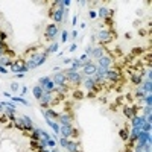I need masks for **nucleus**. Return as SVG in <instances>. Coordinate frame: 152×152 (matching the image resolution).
<instances>
[{
	"label": "nucleus",
	"instance_id": "nucleus-6",
	"mask_svg": "<svg viewBox=\"0 0 152 152\" xmlns=\"http://www.w3.org/2000/svg\"><path fill=\"white\" fill-rule=\"evenodd\" d=\"M47 55H49V53L46 52V49H44L43 52H34L32 55H31V58H29V61H32L37 67H40L41 64H44V62H46Z\"/></svg>",
	"mask_w": 152,
	"mask_h": 152
},
{
	"label": "nucleus",
	"instance_id": "nucleus-42",
	"mask_svg": "<svg viewBox=\"0 0 152 152\" xmlns=\"http://www.w3.org/2000/svg\"><path fill=\"white\" fill-rule=\"evenodd\" d=\"M26 91H28V87H26V85H23V87H21V91H20V93H21V94H24Z\"/></svg>",
	"mask_w": 152,
	"mask_h": 152
},
{
	"label": "nucleus",
	"instance_id": "nucleus-12",
	"mask_svg": "<svg viewBox=\"0 0 152 152\" xmlns=\"http://www.w3.org/2000/svg\"><path fill=\"white\" fill-rule=\"evenodd\" d=\"M67 152H82V146L79 140H69L67 143Z\"/></svg>",
	"mask_w": 152,
	"mask_h": 152
},
{
	"label": "nucleus",
	"instance_id": "nucleus-14",
	"mask_svg": "<svg viewBox=\"0 0 152 152\" xmlns=\"http://www.w3.org/2000/svg\"><path fill=\"white\" fill-rule=\"evenodd\" d=\"M105 55H108V53H106V50H105V47L103 46H94L93 47V50H91V56L97 61V59H101L102 56H105Z\"/></svg>",
	"mask_w": 152,
	"mask_h": 152
},
{
	"label": "nucleus",
	"instance_id": "nucleus-22",
	"mask_svg": "<svg viewBox=\"0 0 152 152\" xmlns=\"http://www.w3.org/2000/svg\"><path fill=\"white\" fill-rule=\"evenodd\" d=\"M32 93H34V97H35V99H37V101H40V99H41V96L44 94L43 88H41L40 85H35V87L32 88Z\"/></svg>",
	"mask_w": 152,
	"mask_h": 152
},
{
	"label": "nucleus",
	"instance_id": "nucleus-43",
	"mask_svg": "<svg viewBox=\"0 0 152 152\" xmlns=\"http://www.w3.org/2000/svg\"><path fill=\"white\" fill-rule=\"evenodd\" d=\"M71 61H73V59H70V58H66V59H64V64H71Z\"/></svg>",
	"mask_w": 152,
	"mask_h": 152
},
{
	"label": "nucleus",
	"instance_id": "nucleus-21",
	"mask_svg": "<svg viewBox=\"0 0 152 152\" xmlns=\"http://www.w3.org/2000/svg\"><path fill=\"white\" fill-rule=\"evenodd\" d=\"M140 85H141V90L146 94H152V81H143Z\"/></svg>",
	"mask_w": 152,
	"mask_h": 152
},
{
	"label": "nucleus",
	"instance_id": "nucleus-30",
	"mask_svg": "<svg viewBox=\"0 0 152 152\" xmlns=\"http://www.w3.org/2000/svg\"><path fill=\"white\" fill-rule=\"evenodd\" d=\"M12 123H14V128H17L19 131H24V129H23V125H21V122H20L19 119H15Z\"/></svg>",
	"mask_w": 152,
	"mask_h": 152
},
{
	"label": "nucleus",
	"instance_id": "nucleus-33",
	"mask_svg": "<svg viewBox=\"0 0 152 152\" xmlns=\"http://www.w3.org/2000/svg\"><path fill=\"white\" fill-rule=\"evenodd\" d=\"M26 66H28V69H29V70H34V69H37V66H35L32 61H29V59L26 61Z\"/></svg>",
	"mask_w": 152,
	"mask_h": 152
},
{
	"label": "nucleus",
	"instance_id": "nucleus-31",
	"mask_svg": "<svg viewBox=\"0 0 152 152\" xmlns=\"http://www.w3.org/2000/svg\"><path fill=\"white\" fill-rule=\"evenodd\" d=\"M132 55H138V53H145V47H136V49H132Z\"/></svg>",
	"mask_w": 152,
	"mask_h": 152
},
{
	"label": "nucleus",
	"instance_id": "nucleus-15",
	"mask_svg": "<svg viewBox=\"0 0 152 152\" xmlns=\"http://www.w3.org/2000/svg\"><path fill=\"white\" fill-rule=\"evenodd\" d=\"M111 15H113V9H110V8H106V6H101L99 11H97V17L102 20H110Z\"/></svg>",
	"mask_w": 152,
	"mask_h": 152
},
{
	"label": "nucleus",
	"instance_id": "nucleus-44",
	"mask_svg": "<svg viewBox=\"0 0 152 152\" xmlns=\"http://www.w3.org/2000/svg\"><path fill=\"white\" fill-rule=\"evenodd\" d=\"M76 23H78V20H76V15H73V20H71V24H73V26H75Z\"/></svg>",
	"mask_w": 152,
	"mask_h": 152
},
{
	"label": "nucleus",
	"instance_id": "nucleus-3",
	"mask_svg": "<svg viewBox=\"0 0 152 152\" xmlns=\"http://www.w3.org/2000/svg\"><path fill=\"white\" fill-rule=\"evenodd\" d=\"M117 35H116L114 31H110V29H102L97 32V40H99L101 46H106V44H110Z\"/></svg>",
	"mask_w": 152,
	"mask_h": 152
},
{
	"label": "nucleus",
	"instance_id": "nucleus-37",
	"mask_svg": "<svg viewBox=\"0 0 152 152\" xmlns=\"http://www.w3.org/2000/svg\"><path fill=\"white\" fill-rule=\"evenodd\" d=\"M91 50H93V47L88 46V47L85 49V55H87V56H91Z\"/></svg>",
	"mask_w": 152,
	"mask_h": 152
},
{
	"label": "nucleus",
	"instance_id": "nucleus-38",
	"mask_svg": "<svg viewBox=\"0 0 152 152\" xmlns=\"http://www.w3.org/2000/svg\"><path fill=\"white\" fill-rule=\"evenodd\" d=\"M61 3H62V6H64V8H67V6H70V5H71L70 0H61Z\"/></svg>",
	"mask_w": 152,
	"mask_h": 152
},
{
	"label": "nucleus",
	"instance_id": "nucleus-19",
	"mask_svg": "<svg viewBox=\"0 0 152 152\" xmlns=\"http://www.w3.org/2000/svg\"><path fill=\"white\" fill-rule=\"evenodd\" d=\"M123 114L126 116L128 119H132L134 116L137 114V111H136V105H125V106H123Z\"/></svg>",
	"mask_w": 152,
	"mask_h": 152
},
{
	"label": "nucleus",
	"instance_id": "nucleus-13",
	"mask_svg": "<svg viewBox=\"0 0 152 152\" xmlns=\"http://www.w3.org/2000/svg\"><path fill=\"white\" fill-rule=\"evenodd\" d=\"M113 58H111V55H105V56H102L101 59H97V64L96 66H99V67H103V69H111L113 67Z\"/></svg>",
	"mask_w": 152,
	"mask_h": 152
},
{
	"label": "nucleus",
	"instance_id": "nucleus-9",
	"mask_svg": "<svg viewBox=\"0 0 152 152\" xmlns=\"http://www.w3.org/2000/svg\"><path fill=\"white\" fill-rule=\"evenodd\" d=\"M97 71V66L93 61H85L82 62V76H94V73Z\"/></svg>",
	"mask_w": 152,
	"mask_h": 152
},
{
	"label": "nucleus",
	"instance_id": "nucleus-35",
	"mask_svg": "<svg viewBox=\"0 0 152 152\" xmlns=\"http://www.w3.org/2000/svg\"><path fill=\"white\" fill-rule=\"evenodd\" d=\"M55 145H56V141H55V140H52V138L47 141V146H49L50 149H53V148H55Z\"/></svg>",
	"mask_w": 152,
	"mask_h": 152
},
{
	"label": "nucleus",
	"instance_id": "nucleus-39",
	"mask_svg": "<svg viewBox=\"0 0 152 152\" xmlns=\"http://www.w3.org/2000/svg\"><path fill=\"white\" fill-rule=\"evenodd\" d=\"M0 73L6 75V73H8V69H6V67H3V66H0Z\"/></svg>",
	"mask_w": 152,
	"mask_h": 152
},
{
	"label": "nucleus",
	"instance_id": "nucleus-34",
	"mask_svg": "<svg viewBox=\"0 0 152 152\" xmlns=\"http://www.w3.org/2000/svg\"><path fill=\"white\" fill-rule=\"evenodd\" d=\"M11 90H12V91H17V90H20V85L17 84V82H12V84H11Z\"/></svg>",
	"mask_w": 152,
	"mask_h": 152
},
{
	"label": "nucleus",
	"instance_id": "nucleus-40",
	"mask_svg": "<svg viewBox=\"0 0 152 152\" xmlns=\"http://www.w3.org/2000/svg\"><path fill=\"white\" fill-rule=\"evenodd\" d=\"M76 49H78V44H71V46L69 47V50H70V52H75Z\"/></svg>",
	"mask_w": 152,
	"mask_h": 152
},
{
	"label": "nucleus",
	"instance_id": "nucleus-25",
	"mask_svg": "<svg viewBox=\"0 0 152 152\" xmlns=\"http://www.w3.org/2000/svg\"><path fill=\"white\" fill-rule=\"evenodd\" d=\"M79 69H82V62L79 61V59H73V61H71V67H70V70H71V71H78Z\"/></svg>",
	"mask_w": 152,
	"mask_h": 152
},
{
	"label": "nucleus",
	"instance_id": "nucleus-45",
	"mask_svg": "<svg viewBox=\"0 0 152 152\" xmlns=\"http://www.w3.org/2000/svg\"><path fill=\"white\" fill-rule=\"evenodd\" d=\"M71 37L76 38V37H78V32H76V31H73V32H71Z\"/></svg>",
	"mask_w": 152,
	"mask_h": 152
},
{
	"label": "nucleus",
	"instance_id": "nucleus-24",
	"mask_svg": "<svg viewBox=\"0 0 152 152\" xmlns=\"http://www.w3.org/2000/svg\"><path fill=\"white\" fill-rule=\"evenodd\" d=\"M119 136H120L122 141L126 143V141H128V137H129V131H128V128H122V129L119 131Z\"/></svg>",
	"mask_w": 152,
	"mask_h": 152
},
{
	"label": "nucleus",
	"instance_id": "nucleus-29",
	"mask_svg": "<svg viewBox=\"0 0 152 152\" xmlns=\"http://www.w3.org/2000/svg\"><path fill=\"white\" fill-rule=\"evenodd\" d=\"M0 123H2V125H6V126H8V123H11V120L8 119V116L2 114V116H0Z\"/></svg>",
	"mask_w": 152,
	"mask_h": 152
},
{
	"label": "nucleus",
	"instance_id": "nucleus-23",
	"mask_svg": "<svg viewBox=\"0 0 152 152\" xmlns=\"http://www.w3.org/2000/svg\"><path fill=\"white\" fill-rule=\"evenodd\" d=\"M134 96H136V97H137V99H138V102H140V105H143V99H145V97H146V93H145V91H143V90H141V88H137V90H136V91H134ZM143 106H145V105H143Z\"/></svg>",
	"mask_w": 152,
	"mask_h": 152
},
{
	"label": "nucleus",
	"instance_id": "nucleus-27",
	"mask_svg": "<svg viewBox=\"0 0 152 152\" xmlns=\"http://www.w3.org/2000/svg\"><path fill=\"white\" fill-rule=\"evenodd\" d=\"M11 99H12V102H20V103H23V105H26V106H29V105H31L28 101L23 99V97H20V96H12Z\"/></svg>",
	"mask_w": 152,
	"mask_h": 152
},
{
	"label": "nucleus",
	"instance_id": "nucleus-36",
	"mask_svg": "<svg viewBox=\"0 0 152 152\" xmlns=\"http://www.w3.org/2000/svg\"><path fill=\"white\" fill-rule=\"evenodd\" d=\"M67 38H69V32L67 31H62V43H66Z\"/></svg>",
	"mask_w": 152,
	"mask_h": 152
},
{
	"label": "nucleus",
	"instance_id": "nucleus-8",
	"mask_svg": "<svg viewBox=\"0 0 152 152\" xmlns=\"http://www.w3.org/2000/svg\"><path fill=\"white\" fill-rule=\"evenodd\" d=\"M58 34H59L58 24H55V23H49V24L46 26V29H44V38H46L47 41H49V40H53Z\"/></svg>",
	"mask_w": 152,
	"mask_h": 152
},
{
	"label": "nucleus",
	"instance_id": "nucleus-11",
	"mask_svg": "<svg viewBox=\"0 0 152 152\" xmlns=\"http://www.w3.org/2000/svg\"><path fill=\"white\" fill-rule=\"evenodd\" d=\"M20 122H21V125H23V132H32L35 128H34V123H32V120L28 117V116H21V117L19 119Z\"/></svg>",
	"mask_w": 152,
	"mask_h": 152
},
{
	"label": "nucleus",
	"instance_id": "nucleus-7",
	"mask_svg": "<svg viewBox=\"0 0 152 152\" xmlns=\"http://www.w3.org/2000/svg\"><path fill=\"white\" fill-rule=\"evenodd\" d=\"M38 85L43 88L44 93H52L53 88H55V84H53L52 78H49V76H43V78H40V79H38Z\"/></svg>",
	"mask_w": 152,
	"mask_h": 152
},
{
	"label": "nucleus",
	"instance_id": "nucleus-1",
	"mask_svg": "<svg viewBox=\"0 0 152 152\" xmlns=\"http://www.w3.org/2000/svg\"><path fill=\"white\" fill-rule=\"evenodd\" d=\"M62 73L66 75L67 84H70V85H79V84H82V81H84V76L79 73V71H71L70 69H66Z\"/></svg>",
	"mask_w": 152,
	"mask_h": 152
},
{
	"label": "nucleus",
	"instance_id": "nucleus-26",
	"mask_svg": "<svg viewBox=\"0 0 152 152\" xmlns=\"http://www.w3.org/2000/svg\"><path fill=\"white\" fill-rule=\"evenodd\" d=\"M58 47H59V43H56V41H53L49 47H46V52L47 53H55L56 50H58Z\"/></svg>",
	"mask_w": 152,
	"mask_h": 152
},
{
	"label": "nucleus",
	"instance_id": "nucleus-4",
	"mask_svg": "<svg viewBox=\"0 0 152 152\" xmlns=\"http://www.w3.org/2000/svg\"><path fill=\"white\" fill-rule=\"evenodd\" d=\"M122 81V75H120V70L116 69L114 66L111 69H108L105 75V82H111V84H117Z\"/></svg>",
	"mask_w": 152,
	"mask_h": 152
},
{
	"label": "nucleus",
	"instance_id": "nucleus-17",
	"mask_svg": "<svg viewBox=\"0 0 152 152\" xmlns=\"http://www.w3.org/2000/svg\"><path fill=\"white\" fill-rule=\"evenodd\" d=\"M146 143H151V132L141 131V132L138 134L137 140H136V145H146Z\"/></svg>",
	"mask_w": 152,
	"mask_h": 152
},
{
	"label": "nucleus",
	"instance_id": "nucleus-10",
	"mask_svg": "<svg viewBox=\"0 0 152 152\" xmlns=\"http://www.w3.org/2000/svg\"><path fill=\"white\" fill-rule=\"evenodd\" d=\"M52 81H53V84H55V87H64V85H69V84H67V79H66V75L62 73V71H58V73L53 75Z\"/></svg>",
	"mask_w": 152,
	"mask_h": 152
},
{
	"label": "nucleus",
	"instance_id": "nucleus-47",
	"mask_svg": "<svg viewBox=\"0 0 152 152\" xmlns=\"http://www.w3.org/2000/svg\"><path fill=\"white\" fill-rule=\"evenodd\" d=\"M3 110H5V108H3V105L0 103V114H3Z\"/></svg>",
	"mask_w": 152,
	"mask_h": 152
},
{
	"label": "nucleus",
	"instance_id": "nucleus-46",
	"mask_svg": "<svg viewBox=\"0 0 152 152\" xmlns=\"http://www.w3.org/2000/svg\"><path fill=\"white\" fill-rule=\"evenodd\" d=\"M5 96H6V97H12V94H11L9 91H5Z\"/></svg>",
	"mask_w": 152,
	"mask_h": 152
},
{
	"label": "nucleus",
	"instance_id": "nucleus-16",
	"mask_svg": "<svg viewBox=\"0 0 152 152\" xmlns=\"http://www.w3.org/2000/svg\"><path fill=\"white\" fill-rule=\"evenodd\" d=\"M73 114H70V113H62L59 114V120L58 123L59 125H73Z\"/></svg>",
	"mask_w": 152,
	"mask_h": 152
},
{
	"label": "nucleus",
	"instance_id": "nucleus-5",
	"mask_svg": "<svg viewBox=\"0 0 152 152\" xmlns=\"http://www.w3.org/2000/svg\"><path fill=\"white\" fill-rule=\"evenodd\" d=\"M29 69H28V66H26V61H24V58H17V59H14V62H12V66H11V71L12 73H26Z\"/></svg>",
	"mask_w": 152,
	"mask_h": 152
},
{
	"label": "nucleus",
	"instance_id": "nucleus-20",
	"mask_svg": "<svg viewBox=\"0 0 152 152\" xmlns=\"http://www.w3.org/2000/svg\"><path fill=\"white\" fill-rule=\"evenodd\" d=\"M143 75H145V69H143L140 73H132L131 75V82L134 85H140L143 82Z\"/></svg>",
	"mask_w": 152,
	"mask_h": 152
},
{
	"label": "nucleus",
	"instance_id": "nucleus-2",
	"mask_svg": "<svg viewBox=\"0 0 152 152\" xmlns=\"http://www.w3.org/2000/svg\"><path fill=\"white\" fill-rule=\"evenodd\" d=\"M78 134H79V131L76 128H73V125H59V137L78 140L76 138Z\"/></svg>",
	"mask_w": 152,
	"mask_h": 152
},
{
	"label": "nucleus",
	"instance_id": "nucleus-41",
	"mask_svg": "<svg viewBox=\"0 0 152 152\" xmlns=\"http://www.w3.org/2000/svg\"><path fill=\"white\" fill-rule=\"evenodd\" d=\"M97 17V12L96 11H90V19H96Z\"/></svg>",
	"mask_w": 152,
	"mask_h": 152
},
{
	"label": "nucleus",
	"instance_id": "nucleus-28",
	"mask_svg": "<svg viewBox=\"0 0 152 152\" xmlns=\"http://www.w3.org/2000/svg\"><path fill=\"white\" fill-rule=\"evenodd\" d=\"M73 97L78 101H81V99H84V93L81 90H73Z\"/></svg>",
	"mask_w": 152,
	"mask_h": 152
},
{
	"label": "nucleus",
	"instance_id": "nucleus-32",
	"mask_svg": "<svg viewBox=\"0 0 152 152\" xmlns=\"http://www.w3.org/2000/svg\"><path fill=\"white\" fill-rule=\"evenodd\" d=\"M59 145L62 146V148H67V143H69V138H66V137H59Z\"/></svg>",
	"mask_w": 152,
	"mask_h": 152
},
{
	"label": "nucleus",
	"instance_id": "nucleus-18",
	"mask_svg": "<svg viewBox=\"0 0 152 152\" xmlns=\"http://www.w3.org/2000/svg\"><path fill=\"white\" fill-rule=\"evenodd\" d=\"M43 116H44V117H49V119H50V120H53V122H58V120H59V113L53 111L52 108H46V110H43Z\"/></svg>",
	"mask_w": 152,
	"mask_h": 152
}]
</instances>
